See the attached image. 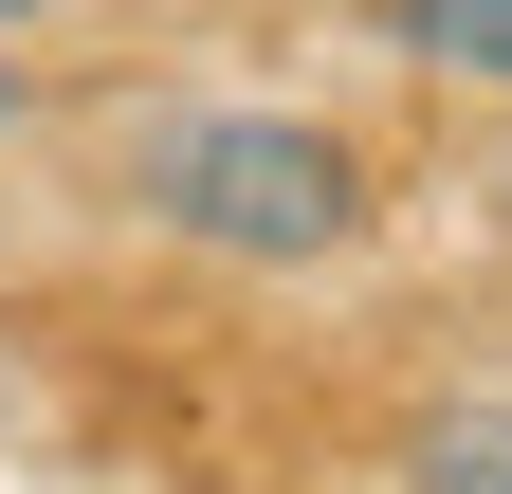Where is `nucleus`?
<instances>
[{
    "label": "nucleus",
    "mask_w": 512,
    "mask_h": 494,
    "mask_svg": "<svg viewBox=\"0 0 512 494\" xmlns=\"http://www.w3.org/2000/svg\"><path fill=\"white\" fill-rule=\"evenodd\" d=\"M147 202L220 257H330L366 220V165L293 110H183V129H147Z\"/></svg>",
    "instance_id": "nucleus-1"
},
{
    "label": "nucleus",
    "mask_w": 512,
    "mask_h": 494,
    "mask_svg": "<svg viewBox=\"0 0 512 494\" xmlns=\"http://www.w3.org/2000/svg\"><path fill=\"white\" fill-rule=\"evenodd\" d=\"M384 37H403L421 74H476V92H512V0H384Z\"/></svg>",
    "instance_id": "nucleus-2"
},
{
    "label": "nucleus",
    "mask_w": 512,
    "mask_h": 494,
    "mask_svg": "<svg viewBox=\"0 0 512 494\" xmlns=\"http://www.w3.org/2000/svg\"><path fill=\"white\" fill-rule=\"evenodd\" d=\"M403 494H512V403H439L403 440Z\"/></svg>",
    "instance_id": "nucleus-3"
},
{
    "label": "nucleus",
    "mask_w": 512,
    "mask_h": 494,
    "mask_svg": "<svg viewBox=\"0 0 512 494\" xmlns=\"http://www.w3.org/2000/svg\"><path fill=\"white\" fill-rule=\"evenodd\" d=\"M0 129H19V55H0Z\"/></svg>",
    "instance_id": "nucleus-4"
},
{
    "label": "nucleus",
    "mask_w": 512,
    "mask_h": 494,
    "mask_svg": "<svg viewBox=\"0 0 512 494\" xmlns=\"http://www.w3.org/2000/svg\"><path fill=\"white\" fill-rule=\"evenodd\" d=\"M0 19H55V0H0Z\"/></svg>",
    "instance_id": "nucleus-5"
}]
</instances>
